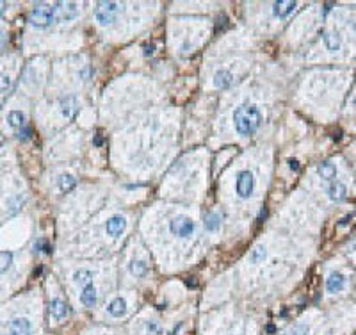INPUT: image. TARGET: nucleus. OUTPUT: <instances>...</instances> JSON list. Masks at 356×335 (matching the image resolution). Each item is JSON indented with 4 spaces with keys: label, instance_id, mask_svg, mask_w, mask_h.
<instances>
[{
    "label": "nucleus",
    "instance_id": "nucleus-1",
    "mask_svg": "<svg viewBox=\"0 0 356 335\" xmlns=\"http://www.w3.org/2000/svg\"><path fill=\"white\" fill-rule=\"evenodd\" d=\"M233 123H235L237 132L248 138V136H253L258 130V127L262 123V114H260L257 105L242 103L233 112Z\"/></svg>",
    "mask_w": 356,
    "mask_h": 335
},
{
    "label": "nucleus",
    "instance_id": "nucleus-31",
    "mask_svg": "<svg viewBox=\"0 0 356 335\" xmlns=\"http://www.w3.org/2000/svg\"><path fill=\"white\" fill-rule=\"evenodd\" d=\"M351 219H353V214L344 216V218L338 221V227H346V225H349V223H351Z\"/></svg>",
    "mask_w": 356,
    "mask_h": 335
},
{
    "label": "nucleus",
    "instance_id": "nucleus-16",
    "mask_svg": "<svg viewBox=\"0 0 356 335\" xmlns=\"http://www.w3.org/2000/svg\"><path fill=\"white\" fill-rule=\"evenodd\" d=\"M107 312L111 314L112 317H121L127 312V301L125 298H114L111 303L107 305Z\"/></svg>",
    "mask_w": 356,
    "mask_h": 335
},
{
    "label": "nucleus",
    "instance_id": "nucleus-32",
    "mask_svg": "<svg viewBox=\"0 0 356 335\" xmlns=\"http://www.w3.org/2000/svg\"><path fill=\"white\" fill-rule=\"evenodd\" d=\"M289 168H290V170H294V171H298L299 170V161H298V159H290V161H289Z\"/></svg>",
    "mask_w": 356,
    "mask_h": 335
},
{
    "label": "nucleus",
    "instance_id": "nucleus-15",
    "mask_svg": "<svg viewBox=\"0 0 356 335\" xmlns=\"http://www.w3.org/2000/svg\"><path fill=\"white\" fill-rule=\"evenodd\" d=\"M346 194H347V188L344 186L342 182L335 180V182L329 184V188H328V196H329V200L340 201V200H344V198H346Z\"/></svg>",
    "mask_w": 356,
    "mask_h": 335
},
{
    "label": "nucleus",
    "instance_id": "nucleus-40",
    "mask_svg": "<svg viewBox=\"0 0 356 335\" xmlns=\"http://www.w3.org/2000/svg\"><path fill=\"white\" fill-rule=\"evenodd\" d=\"M355 107H356V98H355Z\"/></svg>",
    "mask_w": 356,
    "mask_h": 335
},
{
    "label": "nucleus",
    "instance_id": "nucleus-25",
    "mask_svg": "<svg viewBox=\"0 0 356 335\" xmlns=\"http://www.w3.org/2000/svg\"><path fill=\"white\" fill-rule=\"evenodd\" d=\"M13 264V253L11 251H0V275L5 273Z\"/></svg>",
    "mask_w": 356,
    "mask_h": 335
},
{
    "label": "nucleus",
    "instance_id": "nucleus-37",
    "mask_svg": "<svg viewBox=\"0 0 356 335\" xmlns=\"http://www.w3.org/2000/svg\"><path fill=\"white\" fill-rule=\"evenodd\" d=\"M5 11V2H0V14Z\"/></svg>",
    "mask_w": 356,
    "mask_h": 335
},
{
    "label": "nucleus",
    "instance_id": "nucleus-8",
    "mask_svg": "<svg viewBox=\"0 0 356 335\" xmlns=\"http://www.w3.org/2000/svg\"><path fill=\"white\" fill-rule=\"evenodd\" d=\"M125 227H127V221H125L123 216H111L105 223V232L112 237H118V236H121Z\"/></svg>",
    "mask_w": 356,
    "mask_h": 335
},
{
    "label": "nucleus",
    "instance_id": "nucleus-35",
    "mask_svg": "<svg viewBox=\"0 0 356 335\" xmlns=\"http://www.w3.org/2000/svg\"><path fill=\"white\" fill-rule=\"evenodd\" d=\"M102 143H103V139L100 138V136H96V138H94V144H96V146H100Z\"/></svg>",
    "mask_w": 356,
    "mask_h": 335
},
{
    "label": "nucleus",
    "instance_id": "nucleus-17",
    "mask_svg": "<svg viewBox=\"0 0 356 335\" xmlns=\"http://www.w3.org/2000/svg\"><path fill=\"white\" fill-rule=\"evenodd\" d=\"M322 40H324V45L329 52H337V50H340V47H342V40H340V36H338L337 32H324Z\"/></svg>",
    "mask_w": 356,
    "mask_h": 335
},
{
    "label": "nucleus",
    "instance_id": "nucleus-28",
    "mask_svg": "<svg viewBox=\"0 0 356 335\" xmlns=\"http://www.w3.org/2000/svg\"><path fill=\"white\" fill-rule=\"evenodd\" d=\"M34 250L43 251V253H50V251H52V246H50L46 241H43V239H40V241L34 244Z\"/></svg>",
    "mask_w": 356,
    "mask_h": 335
},
{
    "label": "nucleus",
    "instance_id": "nucleus-39",
    "mask_svg": "<svg viewBox=\"0 0 356 335\" xmlns=\"http://www.w3.org/2000/svg\"><path fill=\"white\" fill-rule=\"evenodd\" d=\"M353 29H355V31H356V20H355V22H353Z\"/></svg>",
    "mask_w": 356,
    "mask_h": 335
},
{
    "label": "nucleus",
    "instance_id": "nucleus-27",
    "mask_svg": "<svg viewBox=\"0 0 356 335\" xmlns=\"http://www.w3.org/2000/svg\"><path fill=\"white\" fill-rule=\"evenodd\" d=\"M11 88V79L5 73H0V93H7Z\"/></svg>",
    "mask_w": 356,
    "mask_h": 335
},
{
    "label": "nucleus",
    "instance_id": "nucleus-13",
    "mask_svg": "<svg viewBox=\"0 0 356 335\" xmlns=\"http://www.w3.org/2000/svg\"><path fill=\"white\" fill-rule=\"evenodd\" d=\"M80 301L82 305L88 308L94 307L96 305V287L93 284H89V286L82 287V292H80Z\"/></svg>",
    "mask_w": 356,
    "mask_h": 335
},
{
    "label": "nucleus",
    "instance_id": "nucleus-22",
    "mask_svg": "<svg viewBox=\"0 0 356 335\" xmlns=\"http://www.w3.org/2000/svg\"><path fill=\"white\" fill-rule=\"evenodd\" d=\"M130 273H132L134 277H137V278L146 277L148 264L144 262V260H134V262L130 264Z\"/></svg>",
    "mask_w": 356,
    "mask_h": 335
},
{
    "label": "nucleus",
    "instance_id": "nucleus-6",
    "mask_svg": "<svg viewBox=\"0 0 356 335\" xmlns=\"http://www.w3.org/2000/svg\"><path fill=\"white\" fill-rule=\"evenodd\" d=\"M53 11H55V20L59 22H71L79 16V5L73 2H59L53 5Z\"/></svg>",
    "mask_w": 356,
    "mask_h": 335
},
{
    "label": "nucleus",
    "instance_id": "nucleus-4",
    "mask_svg": "<svg viewBox=\"0 0 356 335\" xmlns=\"http://www.w3.org/2000/svg\"><path fill=\"white\" fill-rule=\"evenodd\" d=\"M253 189H255V179H253V173L248 170L244 171H239L237 175V182H235V192L237 196L246 200L253 194Z\"/></svg>",
    "mask_w": 356,
    "mask_h": 335
},
{
    "label": "nucleus",
    "instance_id": "nucleus-21",
    "mask_svg": "<svg viewBox=\"0 0 356 335\" xmlns=\"http://www.w3.org/2000/svg\"><path fill=\"white\" fill-rule=\"evenodd\" d=\"M7 123L14 129H22L25 127V114L22 111H11L7 114Z\"/></svg>",
    "mask_w": 356,
    "mask_h": 335
},
{
    "label": "nucleus",
    "instance_id": "nucleus-5",
    "mask_svg": "<svg viewBox=\"0 0 356 335\" xmlns=\"http://www.w3.org/2000/svg\"><path fill=\"white\" fill-rule=\"evenodd\" d=\"M169 228H171V232L178 237H189L192 236L194 232V221L191 218H187V216H177V218L171 219V223H169Z\"/></svg>",
    "mask_w": 356,
    "mask_h": 335
},
{
    "label": "nucleus",
    "instance_id": "nucleus-30",
    "mask_svg": "<svg viewBox=\"0 0 356 335\" xmlns=\"http://www.w3.org/2000/svg\"><path fill=\"white\" fill-rule=\"evenodd\" d=\"M31 134H32V130L29 129V127H22V130H20V139H29L31 138Z\"/></svg>",
    "mask_w": 356,
    "mask_h": 335
},
{
    "label": "nucleus",
    "instance_id": "nucleus-33",
    "mask_svg": "<svg viewBox=\"0 0 356 335\" xmlns=\"http://www.w3.org/2000/svg\"><path fill=\"white\" fill-rule=\"evenodd\" d=\"M153 50H155V47L153 45H146L144 47V55H151L153 54Z\"/></svg>",
    "mask_w": 356,
    "mask_h": 335
},
{
    "label": "nucleus",
    "instance_id": "nucleus-7",
    "mask_svg": "<svg viewBox=\"0 0 356 335\" xmlns=\"http://www.w3.org/2000/svg\"><path fill=\"white\" fill-rule=\"evenodd\" d=\"M7 335H32V325L27 317H14L9 321Z\"/></svg>",
    "mask_w": 356,
    "mask_h": 335
},
{
    "label": "nucleus",
    "instance_id": "nucleus-2",
    "mask_svg": "<svg viewBox=\"0 0 356 335\" xmlns=\"http://www.w3.org/2000/svg\"><path fill=\"white\" fill-rule=\"evenodd\" d=\"M55 20V11H53L52 5L48 4H36L34 9L31 13V18L29 22L38 29H46L50 27Z\"/></svg>",
    "mask_w": 356,
    "mask_h": 335
},
{
    "label": "nucleus",
    "instance_id": "nucleus-18",
    "mask_svg": "<svg viewBox=\"0 0 356 335\" xmlns=\"http://www.w3.org/2000/svg\"><path fill=\"white\" fill-rule=\"evenodd\" d=\"M231 81H233V75H231L228 70H219L216 75H214V86L216 88H228V86L231 84Z\"/></svg>",
    "mask_w": 356,
    "mask_h": 335
},
{
    "label": "nucleus",
    "instance_id": "nucleus-26",
    "mask_svg": "<svg viewBox=\"0 0 356 335\" xmlns=\"http://www.w3.org/2000/svg\"><path fill=\"white\" fill-rule=\"evenodd\" d=\"M144 330H146V335H162V326L159 325V321H146L144 325Z\"/></svg>",
    "mask_w": 356,
    "mask_h": 335
},
{
    "label": "nucleus",
    "instance_id": "nucleus-20",
    "mask_svg": "<svg viewBox=\"0 0 356 335\" xmlns=\"http://www.w3.org/2000/svg\"><path fill=\"white\" fill-rule=\"evenodd\" d=\"M57 186H59V189H61L62 192H68V191H71V189L77 186V179L73 177V175L64 173V175H61V177L57 179Z\"/></svg>",
    "mask_w": 356,
    "mask_h": 335
},
{
    "label": "nucleus",
    "instance_id": "nucleus-29",
    "mask_svg": "<svg viewBox=\"0 0 356 335\" xmlns=\"http://www.w3.org/2000/svg\"><path fill=\"white\" fill-rule=\"evenodd\" d=\"M308 332H310L308 325H296L290 330V335H308Z\"/></svg>",
    "mask_w": 356,
    "mask_h": 335
},
{
    "label": "nucleus",
    "instance_id": "nucleus-34",
    "mask_svg": "<svg viewBox=\"0 0 356 335\" xmlns=\"http://www.w3.org/2000/svg\"><path fill=\"white\" fill-rule=\"evenodd\" d=\"M266 216H267V209L264 207V209L260 210V214H258V221H264V219H266Z\"/></svg>",
    "mask_w": 356,
    "mask_h": 335
},
{
    "label": "nucleus",
    "instance_id": "nucleus-36",
    "mask_svg": "<svg viewBox=\"0 0 356 335\" xmlns=\"http://www.w3.org/2000/svg\"><path fill=\"white\" fill-rule=\"evenodd\" d=\"M331 7H333V4H326L324 5V13H329V11H331Z\"/></svg>",
    "mask_w": 356,
    "mask_h": 335
},
{
    "label": "nucleus",
    "instance_id": "nucleus-38",
    "mask_svg": "<svg viewBox=\"0 0 356 335\" xmlns=\"http://www.w3.org/2000/svg\"><path fill=\"white\" fill-rule=\"evenodd\" d=\"M349 248H353V250H355V251H356V239H355V241H353V242H351V244H349Z\"/></svg>",
    "mask_w": 356,
    "mask_h": 335
},
{
    "label": "nucleus",
    "instance_id": "nucleus-9",
    "mask_svg": "<svg viewBox=\"0 0 356 335\" xmlns=\"http://www.w3.org/2000/svg\"><path fill=\"white\" fill-rule=\"evenodd\" d=\"M346 286V277H344L342 273H331L329 278L326 280V290L335 294V292H340Z\"/></svg>",
    "mask_w": 356,
    "mask_h": 335
},
{
    "label": "nucleus",
    "instance_id": "nucleus-19",
    "mask_svg": "<svg viewBox=\"0 0 356 335\" xmlns=\"http://www.w3.org/2000/svg\"><path fill=\"white\" fill-rule=\"evenodd\" d=\"M93 278H94V273L89 271V269H79V271H75V275H73L75 284H79V286L82 287L93 284Z\"/></svg>",
    "mask_w": 356,
    "mask_h": 335
},
{
    "label": "nucleus",
    "instance_id": "nucleus-10",
    "mask_svg": "<svg viewBox=\"0 0 356 335\" xmlns=\"http://www.w3.org/2000/svg\"><path fill=\"white\" fill-rule=\"evenodd\" d=\"M50 314H52L53 319H57V321H61V319H64V317H68V314H70V308H68V305L62 301V299H52L50 301V307H48Z\"/></svg>",
    "mask_w": 356,
    "mask_h": 335
},
{
    "label": "nucleus",
    "instance_id": "nucleus-24",
    "mask_svg": "<svg viewBox=\"0 0 356 335\" xmlns=\"http://www.w3.org/2000/svg\"><path fill=\"white\" fill-rule=\"evenodd\" d=\"M219 227H221V218H219L218 214H214V212L207 214V218H205V228L210 230V232H214V230H218Z\"/></svg>",
    "mask_w": 356,
    "mask_h": 335
},
{
    "label": "nucleus",
    "instance_id": "nucleus-23",
    "mask_svg": "<svg viewBox=\"0 0 356 335\" xmlns=\"http://www.w3.org/2000/svg\"><path fill=\"white\" fill-rule=\"evenodd\" d=\"M266 257H267L266 248H264V246H257V248L251 250V253H249V262L257 266V264H262L264 260H266Z\"/></svg>",
    "mask_w": 356,
    "mask_h": 335
},
{
    "label": "nucleus",
    "instance_id": "nucleus-11",
    "mask_svg": "<svg viewBox=\"0 0 356 335\" xmlns=\"http://www.w3.org/2000/svg\"><path fill=\"white\" fill-rule=\"evenodd\" d=\"M59 109H61V114L64 118H73L75 116L77 109H79L77 98L75 96H64V98L59 102Z\"/></svg>",
    "mask_w": 356,
    "mask_h": 335
},
{
    "label": "nucleus",
    "instance_id": "nucleus-12",
    "mask_svg": "<svg viewBox=\"0 0 356 335\" xmlns=\"http://www.w3.org/2000/svg\"><path fill=\"white\" fill-rule=\"evenodd\" d=\"M294 9H296V2H292V0H280V2H274V5H272V13L278 18H287Z\"/></svg>",
    "mask_w": 356,
    "mask_h": 335
},
{
    "label": "nucleus",
    "instance_id": "nucleus-3",
    "mask_svg": "<svg viewBox=\"0 0 356 335\" xmlns=\"http://www.w3.org/2000/svg\"><path fill=\"white\" fill-rule=\"evenodd\" d=\"M121 13V4L118 2H98L96 11H94V16H96V22L100 25H111L118 14Z\"/></svg>",
    "mask_w": 356,
    "mask_h": 335
},
{
    "label": "nucleus",
    "instance_id": "nucleus-14",
    "mask_svg": "<svg viewBox=\"0 0 356 335\" xmlns=\"http://www.w3.org/2000/svg\"><path fill=\"white\" fill-rule=\"evenodd\" d=\"M317 173L320 179L324 180H333L337 177V164L333 161H324L317 166Z\"/></svg>",
    "mask_w": 356,
    "mask_h": 335
}]
</instances>
